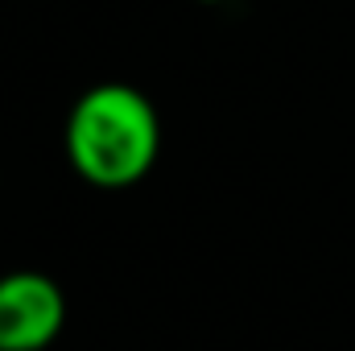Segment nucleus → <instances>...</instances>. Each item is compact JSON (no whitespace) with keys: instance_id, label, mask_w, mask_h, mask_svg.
Masks as SVG:
<instances>
[{"instance_id":"1","label":"nucleus","mask_w":355,"mask_h":351,"mask_svg":"<svg viewBox=\"0 0 355 351\" xmlns=\"http://www.w3.org/2000/svg\"><path fill=\"white\" fill-rule=\"evenodd\" d=\"M71 170L99 186L124 190L153 170L162 149V120L145 91L128 83H99L83 91L62 128Z\"/></svg>"},{"instance_id":"2","label":"nucleus","mask_w":355,"mask_h":351,"mask_svg":"<svg viewBox=\"0 0 355 351\" xmlns=\"http://www.w3.org/2000/svg\"><path fill=\"white\" fill-rule=\"evenodd\" d=\"M67 323V298L54 277L12 268L0 277V351H46Z\"/></svg>"},{"instance_id":"3","label":"nucleus","mask_w":355,"mask_h":351,"mask_svg":"<svg viewBox=\"0 0 355 351\" xmlns=\"http://www.w3.org/2000/svg\"><path fill=\"white\" fill-rule=\"evenodd\" d=\"M202 4H215V0H202Z\"/></svg>"}]
</instances>
